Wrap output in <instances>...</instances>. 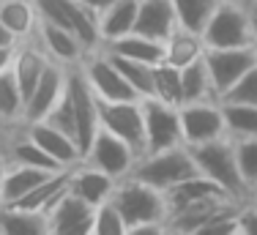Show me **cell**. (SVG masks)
Here are the masks:
<instances>
[{
	"mask_svg": "<svg viewBox=\"0 0 257 235\" xmlns=\"http://www.w3.org/2000/svg\"><path fill=\"white\" fill-rule=\"evenodd\" d=\"M222 98L224 101H243V104H254L257 107V63L243 74Z\"/></svg>",
	"mask_w": 257,
	"mask_h": 235,
	"instance_id": "obj_37",
	"label": "cell"
},
{
	"mask_svg": "<svg viewBox=\"0 0 257 235\" xmlns=\"http://www.w3.org/2000/svg\"><path fill=\"white\" fill-rule=\"evenodd\" d=\"M137 159H140V153L134 151L128 142L115 137L112 132H107V129H99V134H96L93 142L88 145V151H85L82 162L99 167V170L107 172V175H112L115 181H120V178L132 175Z\"/></svg>",
	"mask_w": 257,
	"mask_h": 235,
	"instance_id": "obj_10",
	"label": "cell"
},
{
	"mask_svg": "<svg viewBox=\"0 0 257 235\" xmlns=\"http://www.w3.org/2000/svg\"><path fill=\"white\" fill-rule=\"evenodd\" d=\"M14 44H17V36L11 33L3 22H0V47H14Z\"/></svg>",
	"mask_w": 257,
	"mask_h": 235,
	"instance_id": "obj_42",
	"label": "cell"
},
{
	"mask_svg": "<svg viewBox=\"0 0 257 235\" xmlns=\"http://www.w3.org/2000/svg\"><path fill=\"white\" fill-rule=\"evenodd\" d=\"M238 235H257V208L249 200L238 208Z\"/></svg>",
	"mask_w": 257,
	"mask_h": 235,
	"instance_id": "obj_38",
	"label": "cell"
},
{
	"mask_svg": "<svg viewBox=\"0 0 257 235\" xmlns=\"http://www.w3.org/2000/svg\"><path fill=\"white\" fill-rule=\"evenodd\" d=\"M36 36H39L41 47H44V52L50 55L52 63L66 66V69H77V66L85 60V55L90 52L71 30L60 28V25H52L47 20H39Z\"/></svg>",
	"mask_w": 257,
	"mask_h": 235,
	"instance_id": "obj_16",
	"label": "cell"
},
{
	"mask_svg": "<svg viewBox=\"0 0 257 235\" xmlns=\"http://www.w3.org/2000/svg\"><path fill=\"white\" fill-rule=\"evenodd\" d=\"M143 121H145V153L167 151L175 145H186L181 132V112L175 104L162 98H143Z\"/></svg>",
	"mask_w": 257,
	"mask_h": 235,
	"instance_id": "obj_6",
	"label": "cell"
},
{
	"mask_svg": "<svg viewBox=\"0 0 257 235\" xmlns=\"http://www.w3.org/2000/svg\"><path fill=\"white\" fill-rule=\"evenodd\" d=\"M232 142H235L238 172H241L249 191H254L257 189V137H243V140H232Z\"/></svg>",
	"mask_w": 257,
	"mask_h": 235,
	"instance_id": "obj_36",
	"label": "cell"
},
{
	"mask_svg": "<svg viewBox=\"0 0 257 235\" xmlns=\"http://www.w3.org/2000/svg\"><path fill=\"white\" fill-rule=\"evenodd\" d=\"M77 3H79V6H85L88 11H93V14L99 17V11H101V9H107V6L112 3V0H77Z\"/></svg>",
	"mask_w": 257,
	"mask_h": 235,
	"instance_id": "obj_41",
	"label": "cell"
},
{
	"mask_svg": "<svg viewBox=\"0 0 257 235\" xmlns=\"http://www.w3.org/2000/svg\"><path fill=\"white\" fill-rule=\"evenodd\" d=\"M178 28L173 0H140L137 9V25L134 30L143 36H151L156 41H167V36Z\"/></svg>",
	"mask_w": 257,
	"mask_h": 235,
	"instance_id": "obj_20",
	"label": "cell"
},
{
	"mask_svg": "<svg viewBox=\"0 0 257 235\" xmlns=\"http://www.w3.org/2000/svg\"><path fill=\"white\" fill-rule=\"evenodd\" d=\"M115 186H118V181L112 175H107L104 170H99V167H93L88 162H79L69 170V191L93 208L99 202L109 200Z\"/></svg>",
	"mask_w": 257,
	"mask_h": 235,
	"instance_id": "obj_18",
	"label": "cell"
},
{
	"mask_svg": "<svg viewBox=\"0 0 257 235\" xmlns=\"http://www.w3.org/2000/svg\"><path fill=\"white\" fill-rule=\"evenodd\" d=\"M69 170H71V167H69ZM69 170L50 172V175H47L39 186L30 189L25 197H20V200L11 202V205L22 208V211H33V213H47L55 202L60 200V194L69 189Z\"/></svg>",
	"mask_w": 257,
	"mask_h": 235,
	"instance_id": "obj_22",
	"label": "cell"
},
{
	"mask_svg": "<svg viewBox=\"0 0 257 235\" xmlns=\"http://www.w3.org/2000/svg\"><path fill=\"white\" fill-rule=\"evenodd\" d=\"M47 216V235H90L93 230V205L79 200L69 189L60 194Z\"/></svg>",
	"mask_w": 257,
	"mask_h": 235,
	"instance_id": "obj_14",
	"label": "cell"
},
{
	"mask_svg": "<svg viewBox=\"0 0 257 235\" xmlns=\"http://www.w3.org/2000/svg\"><path fill=\"white\" fill-rule=\"evenodd\" d=\"M205 41L200 30H189V28H175L173 33L164 41V60L175 69H183V66L194 63V60L205 58Z\"/></svg>",
	"mask_w": 257,
	"mask_h": 235,
	"instance_id": "obj_21",
	"label": "cell"
},
{
	"mask_svg": "<svg viewBox=\"0 0 257 235\" xmlns=\"http://www.w3.org/2000/svg\"><path fill=\"white\" fill-rule=\"evenodd\" d=\"M252 6H254V9H257V0H254V3H252Z\"/></svg>",
	"mask_w": 257,
	"mask_h": 235,
	"instance_id": "obj_47",
	"label": "cell"
},
{
	"mask_svg": "<svg viewBox=\"0 0 257 235\" xmlns=\"http://www.w3.org/2000/svg\"><path fill=\"white\" fill-rule=\"evenodd\" d=\"M194 172H197V164H194V156L189 151V145H175V148H167V151H156V153L140 156L134 170H132V175L145 181V183H151L159 191H167L175 183H181L189 175H194Z\"/></svg>",
	"mask_w": 257,
	"mask_h": 235,
	"instance_id": "obj_4",
	"label": "cell"
},
{
	"mask_svg": "<svg viewBox=\"0 0 257 235\" xmlns=\"http://www.w3.org/2000/svg\"><path fill=\"white\" fill-rule=\"evenodd\" d=\"M197 164V172H203L205 178H211L213 183H219L222 191H227L230 197L246 202L252 197L249 186L243 183L241 172H238V162H235V142L227 134L216 140H208L203 145H192L189 148Z\"/></svg>",
	"mask_w": 257,
	"mask_h": 235,
	"instance_id": "obj_1",
	"label": "cell"
},
{
	"mask_svg": "<svg viewBox=\"0 0 257 235\" xmlns=\"http://www.w3.org/2000/svg\"><path fill=\"white\" fill-rule=\"evenodd\" d=\"M69 96H71L74 121H77V145L82 148V159H85L88 145L93 142V137L101 129V121H99V98L90 90V85L85 82L79 66L69 69Z\"/></svg>",
	"mask_w": 257,
	"mask_h": 235,
	"instance_id": "obj_13",
	"label": "cell"
},
{
	"mask_svg": "<svg viewBox=\"0 0 257 235\" xmlns=\"http://www.w3.org/2000/svg\"><path fill=\"white\" fill-rule=\"evenodd\" d=\"M243 202L235 200V197L227 194H216V197H203V200L186 202V205L175 208V211L167 213V235H197V230H203L205 224H211L213 219L224 213L238 211Z\"/></svg>",
	"mask_w": 257,
	"mask_h": 235,
	"instance_id": "obj_7",
	"label": "cell"
},
{
	"mask_svg": "<svg viewBox=\"0 0 257 235\" xmlns=\"http://www.w3.org/2000/svg\"><path fill=\"white\" fill-rule=\"evenodd\" d=\"M216 194H227V191H222V186L213 183L211 178H205L203 172H194L186 181L175 183L173 189L164 191V197H167V213L175 211V208H181V205H186V202L203 200V197H216Z\"/></svg>",
	"mask_w": 257,
	"mask_h": 235,
	"instance_id": "obj_26",
	"label": "cell"
},
{
	"mask_svg": "<svg viewBox=\"0 0 257 235\" xmlns=\"http://www.w3.org/2000/svg\"><path fill=\"white\" fill-rule=\"evenodd\" d=\"M154 98H162L167 104H175L181 107L183 104V93H181V69L170 66L167 60L154 66V90H151Z\"/></svg>",
	"mask_w": 257,
	"mask_h": 235,
	"instance_id": "obj_33",
	"label": "cell"
},
{
	"mask_svg": "<svg viewBox=\"0 0 257 235\" xmlns=\"http://www.w3.org/2000/svg\"><path fill=\"white\" fill-rule=\"evenodd\" d=\"M22 109H25V96L17 85V77L9 69L0 74V126H22Z\"/></svg>",
	"mask_w": 257,
	"mask_h": 235,
	"instance_id": "obj_31",
	"label": "cell"
},
{
	"mask_svg": "<svg viewBox=\"0 0 257 235\" xmlns=\"http://www.w3.org/2000/svg\"><path fill=\"white\" fill-rule=\"evenodd\" d=\"M85 82L90 85V90L96 93L99 101H128V98H140L137 90L123 79V74L118 71V66L112 63L109 52L104 47L90 49L85 55V60L79 63Z\"/></svg>",
	"mask_w": 257,
	"mask_h": 235,
	"instance_id": "obj_5",
	"label": "cell"
},
{
	"mask_svg": "<svg viewBox=\"0 0 257 235\" xmlns=\"http://www.w3.org/2000/svg\"><path fill=\"white\" fill-rule=\"evenodd\" d=\"M137 9H140V0H112L107 9H101L99 11L101 44L132 33L134 25H137Z\"/></svg>",
	"mask_w": 257,
	"mask_h": 235,
	"instance_id": "obj_23",
	"label": "cell"
},
{
	"mask_svg": "<svg viewBox=\"0 0 257 235\" xmlns=\"http://www.w3.org/2000/svg\"><path fill=\"white\" fill-rule=\"evenodd\" d=\"M39 6L36 0H0V22L17 36V41L28 39L39 28Z\"/></svg>",
	"mask_w": 257,
	"mask_h": 235,
	"instance_id": "obj_25",
	"label": "cell"
},
{
	"mask_svg": "<svg viewBox=\"0 0 257 235\" xmlns=\"http://www.w3.org/2000/svg\"><path fill=\"white\" fill-rule=\"evenodd\" d=\"M66 82H69V69L58 63H50L41 74V79L36 82V88L30 90L25 98V109H22V126L33 121H44L52 112V107L58 104V98L63 96Z\"/></svg>",
	"mask_w": 257,
	"mask_h": 235,
	"instance_id": "obj_15",
	"label": "cell"
},
{
	"mask_svg": "<svg viewBox=\"0 0 257 235\" xmlns=\"http://www.w3.org/2000/svg\"><path fill=\"white\" fill-rule=\"evenodd\" d=\"M181 112V132L183 142L189 148L203 145L208 140H216L224 134V115L219 98H205V101H186L178 107Z\"/></svg>",
	"mask_w": 257,
	"mask_h": 235,
	"instance_id": "obj_11",
	"label": "cell"
},
{
	"mask_svg": "<svg viewBox=\"0 0 257 235\" xmlns=\"http://www.w3.org/2000/svg\"><path fill=\"white\" fill-rule=\"evenodd\" d=\"M107 52H115V55H123V58H134V60H143V63H162L164 60V41H156L151 36H143L137 30L120 36V39H112L107 44H101Z\"/></svg>",
	"mask_w": 257,
	"mask_h": 235,
	"instance_id": "obj_24",
	"label": "cell"
},
{
	"mask_svg": "<svg viewBox=\"0 0 257 235\" xmlns=\"http://www.w3.org/2000/svg\"><path fill=\"white\" fill-rule=\"evenodd\" d=\"M41 20L60 25V28L71 30L88 49L101 47V33H99V17L79 6L77 0H36Z\"/></svg>",
	"mask_w": 257,
	"mask_h": 235,
	"instance_id": "obj_8",
	"label": "cell"
},
{
	"mask_svg": "<svg viewBox=\"0 0 257 235\" xmlns=\"http://www.w3.org/2000/svg\"><path fill=\"white\" fill-rule=\"evenodd\" d=\"M222 3H238V6H252L254 0H222Z\"/></svg>",
	"mask_w": 257,
	"mask_h": 235,
	"instance_id": "obj_44",
	"label": "cell"
},
{
	"mask_svg": "<svg viewBox=\"0 0 257 235\" xmlns=\"http://www.w3.org/2000/svg\"><path fill=\"white\" fill-rule=\"evenodd\" d=\"M257 63L254 47H230V49H205V66L216 96L222 98L238 79Z\"/></svg>",
	"mask_w": 257,
	"mask_h": 235,
	"instance_id": "obj_12",
	"label": "cell"
},
{
	"mask_svg": "<svg viewBox=\"0 0 257 235\" xmlns=\"http://www.w3.org/2000/svg\"><path fill=\"white\" fill-rule=\"evenodd\" d=\"M222 101V115H224V134L232 140L243 137H257V107L243 101Z\"/></svg>",
	"mask_w": 257,
	"mask_h": 235,
	"instance_id": "obj_28",
	"label": "cell"
},
{
	"mask_svg": "<svg viewBox=\"0 0 257 235\" xmlns=\"http://www.w3.org/2000/svg\"><path fill=\"white\" fill-rule=\"evenodd\" d=\"M22 129H25L30 137L39 142L60 167H74V164L82 162V151H79L77 140L69 137L66 132H60L58 126H52L50 121H33V123H25Z\"/></svg>",
	"mask_w": 257,
	"mask_h": 235,
	"instance_id": "obj_19",
	"label": "cell"
},
{
	"mask_svg": "<svg viewBox=\"0 0 257 235\" xmlns=\"http://www.w3.org/2000/svg\"><path fill=\"white\" fill-rule=\"evenodd\" d=\"M252 22H254V49H257V9L252 6Z\"/></svg>",
	"mask_w": 257,
	"mask_h": 235,
	"instance_id": "obj_43",
	"label": "cell"
},
{
	"mask_svg": "<svg viewBox=\"0 0 257 235\" xmlns=\"http://www.w3.org/2000/svg\"><path fill=\"white\" fill-rule=\"evenodd\" d=\"M112 202L123 213L128 230L140 224H164L167 221V197L164 191L154 189L151 183L126 175L118 181L112 191Z\"/></svg>",
	"mask_w": 257,
	"mask_h": 235,
	"instance_id": "obj_2",
	"label": "cell"
},
{
	"mask_svg": "<svg viewBox=\"0 0 257 235\" xmlns=\"http://www.w3.org/2000/svg\"><path fill=\"white\" fill-rule=\"evenodd\" d=\"M249 202H252V205H254V208H257V189H254V191H252V197H249Z\"/></svg>",
	"mask_w": 257,
	"mask_h": 235,
	"instance_id": "obj_45",
	"label": "cell"
},
{
	"mask_svg": "<svg viewBox=\"0 0 257 235\" xmlns=\"http://www.w3.org/2000/svg\"><path fill=\"white\" fill-rule=\"evenodd\" d=\"M14 49H17V44H14V47H0V74L11 69V60H14Z\"/></svg>",
	"mask_w": 257,
	"mask_h": 235,
	"instance_id": "obj_39",
	"label": "cell"
},
{
	"mask_svg": "<svg viewBox=\"0 0 257 235\" xmlns=\"http://www.w3.org/2000/svg\"><path fill=\"white\" fill-rule=\"evenodd\" d=\"M219 3L222 0H173V9H175V17H178L181 28L203 30Z\"/></svg>",
	"mask_w": 257,
	"mask_h": 235,
	"instance_id": "obj_34",
	"label": "cell"
},
{
	"mask_svg": "<svg viewBox=\"0 0 257 235\" xmlns=\"http://www.w3.org/2000/svg\"><path fill=\"white\" fill-rule=\"evenodd\" d=\"M0 235H47V216L0 205Z\"/></svg>",
	"mask_w": 257,
	"mask_h": 235,
	"instance_id": "obj_29",
	"label": "cell"
},
{
	"mask_svg": "<svg viewBox=\"0 0 257 235\" xmlns=\"http://www.w3.org/2000/svg\"><path fill=\"white\" fill-rule=\"evenodd\" d=\"M208 49H230V47H254V22L252 6L219 3L205 28L200 30Z\"/></svg>",
	"mask_w": 257,
	"mask_h": 235,
	"instance_id": "obj_3",
	"label": "cell"
},
{
	"mask_svg": "<svg viewBox=\"0 0 257 235\" xmlns=\"http://www.w3.org/2000/svg\"><path fill=\"white\" fill-rule=\"evenodd\" d=\"M6 134H9V129H6V126H0V140H3Z\"/></svg>",
	"mask_w": 257,
	"mask_h": 235,
	"instance_id": "obj_46",
	"label": "cell"
},
{
	"mask_svg": "<svg viewBox=\"0 0 257 235\" xmlns=\"http://www.w3.org/2000/svg\"><path fill=\"white\" fill-rule=\"evenodd\" d=\"M47 175H50L47 170H36V167L11 164L9 162V172H6V181H3V197H0V205H11V202H17L20 197H25L30 189L39 186Z\"/></svg>",
	"mask_w": 257,
	"mask_h": 235,
	"instance_id": "obj_27",
	"label": "cell"
},
{
	"mask_svg": "<svg viewBox=\"0 0 257 235\" xmlns=\"http://www.w3.org/2000/svg\"><path fill=\"white\" fill-rule=\"evenodd\" d=\"M50 55L44 52L39 36H28V39L17 41V49H14V60H11V74L17 77V85H20L22 96H30V90L36 88V82L41 79L44 69L50 66Z\"/></svg>",
	"mask_w": 257,
	"mask_h": 235,
	"instance_id": "obj_17",
	"label": "cell"
},
{
	"mask_svg": "<svg viewBox=\"0 0 257 235\" xmlns=\"http://www.w3.org/2000/svg\"><path fill=\"white\" fill-rule=\"evenodd\" d=\"M99 121L101 129L112 132L115 137L145 156V121H143V98L128 101H99Z\"/></svg>",
	"mask_w": 257,
	"mask_h": 235,
	"instance_id": "obj_9",
	"label": "cell"
},
{
	"mask_svg": "<svg viewBox=\"0 0 257 235\" xmlns=\"http://www.w3.org/2000/svg\"><path fill=\"white\" fill-rule=\"evenodd\" d=\"M181 93H183V104L186 101H205V98H219L216 90H213L205 58H200V60H194V63H189L181 69Z\"/></svg>",
	"mask_w": 257,
	"mask_h": 235,
	"instance_id": "obj_30",
	"label": "cell"
},
{
	"mask_svg": "<svg viewBox=\"0 0 257 235\" xmlns=\"http://www.w3.org/2000/svg\"><path fill=\"white\" fill-rule=\"evenodd\" d=\"M109 58L118 66V71L123 74L126 82L137 90L140 98L151 96V90H154V66L143 63V60H134V58H123V55H115V52H109Z\"/></svg>",
	"mask_w": 257,
	"mask_h": 235,
	"instance_id": "obj_32",
	"label": "cell"
},
{
	"mask_svg": "<svg viewBox=\"0 0 257 235\" xmlns=\"http://www.w3.org/2000/svg\"><path fill=\"white\" fill-rule=\"evenodd\" d=\"M90 235H128V224L123 213L118 211V205L112 202V197L93 208V230H90Z\"/></svg>",
	"mask_w": 257,
	"mask_h": 235,
	"instance_id": "obj_35",
	"label": "cell"
},
{
	"mask_svg": "<svg viewBox=\"0 0 257 235\" xmlns=\"http://www.w3.org/2000/svg\"><path fill=\"white\" fill-rule=\"evenodd\" d=\"M3 140H0V197H3V181H6V172H9V153H6Z\"/></svg>",
	"mask_w": 257,
	"mask_h": 235,
	"instance_id": "obj_40",
	"label": "cell"
}]
</instances>
